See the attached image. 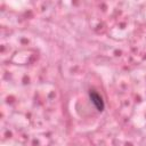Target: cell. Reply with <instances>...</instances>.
<instances>
[{
    "label": "cell",
    "instance_id": "6da1fadb",
    "mask_svg": "<svg viewBox=\"0 0 146 146\" xmlns=\"http://www.w3.org/2000/svg\"><path fill=\"white\" fill-rule=\"evenodd\" d=\"M89 97H90L92 104L95 105V107H96L99 112H102V111L104 110V107H105V103H104V100H103V97H102L97 91H95V90H90V91H89Z\"/></svg>",
    "mask_w": 146,
    "mask_h": 146
}]
</instances>
